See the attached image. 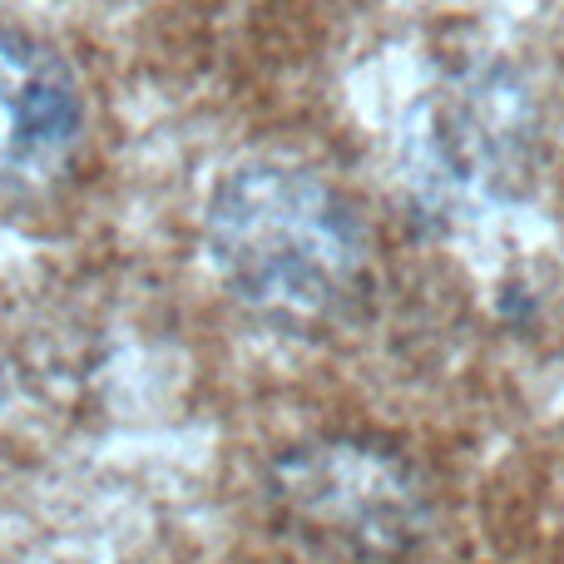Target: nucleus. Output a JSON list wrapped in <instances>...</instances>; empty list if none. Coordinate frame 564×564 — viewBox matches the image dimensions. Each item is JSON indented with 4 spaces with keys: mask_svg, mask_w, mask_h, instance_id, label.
Instances as JSON below:
<instances>
[{
    "mask_svg": "<svg viewBox=\"0 0 564 564\" xmlns=\"http://www.w3.org/2000/svg\"><path fill=\"white\" fill-rule=\"evenodd\" d=\"M208 253L243 307L282 332H332L371 292V238L322 174L278 159L234 169L208 198Z\"/></svg>",
    "mask_w": 564,
    "mask_h": 564,
    "instance_id": "nucleus-1",
    "label": "nucleus"
},
{
    "mask_svg": "<svg viewBox=\"0 0 564 564\" xmlns=\"http://www.w3.org/2000/svg\"><path fill=\"white\" fill-rule=\"evenodd\" d=\"M278 530L312 560L397 564L426 535V496L397 451L371 441H307L268 476Z\"/></svg>",
    "mask_w": 564,
    "mask_h": 564,
    "instance_id": "nucleus-2",
    "label": "nucleus"
},
{
    "mask_svg": "<svg viewBox=\"0 0 564 564\" xmlns=\"http://www.w3.org/2000/svg\"><path fill=\"white\" fill-rule=\"evenodd\" d=\"M0 401H6V391H0Z\"/></svg>",
    "mask_w": 564,
    "mask_h": 564,
    "instance_id": "nucleus-4",
    "label": "nucleus"
},
{
    "mask_svg": "<svg viewBox=\"0 0 564 564\" xmlns=\"http://www.w3.org/2000/svg\"><path fill=\"white\" fill-rule=\"evenodd\" d=\"M85 89L55 50L0 30V204L55 188L85 144Z\"/></svg>",
    "mask_w": 564,
    "mask_h": 564,
    "instance_id": "nucleus-3",
    "label": "nucleus"
}]
</instances>
